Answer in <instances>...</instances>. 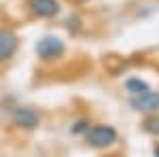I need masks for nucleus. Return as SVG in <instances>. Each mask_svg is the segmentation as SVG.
I'll list each match as a JSON object with an SVG mask.
<instances>
[{"label":"nucleus","instance_id":"nucleus-2","mask_svg":"<svg viewBox=\"0 0 159 157\" xmlns=\"http://www.w3.org/2000/svg\"><path fill=\"white\" fill-rule=\"evenodd\" d=\"M34 51H36V58L40 62H55V60H60V58H64L66 43L60 36H55V34H47V36L36 40Z\"/></svg>","mask_w":159,"mask_h":157},{"label":"nucleus","instance_id":"nucleus-9","mask_svg":"<svg viewBox=\"0 0 159 157\" xmlns=\"http://www.w3.org/2000/svg\"><path fill=\"white\" fill-rule=\"evenodd\" d=\"M89 125H91V123H89L87 119H76L72 125H70V134H74V136H83Z\"/></svg>","mask_w":159,"mask_h":157},{"label":"nucleus","instance_id":"nucleus-5","mask_svg":"<svg viewBox=\"0 0 159 157\" xmlns=\"http://www.w3.org/2000/svg\"><path fill=\"white\" fill-rule=\"evenodd\" d=\"M129 106L136 113H157L159 110V91H153L148 89L144 94H136V96H129Z\"/></svg>","mask_w":159,"mask_h":157},{"label":"nucleus","instance_id":"nucleus-7","mask_svg":"<svg viewBox=\"0 0 159 157\" xmlns=\"http://www.w3.org/2000/svg\"><path fill=\"white\" fill-rule=\"evenodd\" d=\"M151 89V85L147 81H142V79H138V76H132V79H127L125 81V91L129 94V96H136V94H144Z\"/></svg>","mask_w":159,"mask_h":157},{"label":"nucleus","instance_id":"nucleus-10","mask_svg":"<svg viewBox=\"0 0 159 157\" xmlns=\"http://www.w3.org/2000/svg\"><path fill=\"white\" fill-rule=\"evenodd\" d=\"M153 155H155V157H159V142L155 145V149H153Z\"/></svg>","mask_w":159,"mask_h":157},{"label":"nucleus","instance_id":"nucleus-8","mask_svg":"<svg viewBox=\"0 0 159 157\" xmlns=\"http://www.w3.org/2000/svg\"><path fill=\"white\" fill-rule=\"evenodd\" d=\"M142 130L151 136H159V115L157 113H151L147 119L142 121Z\"/></svg>","mask_w":159,"mask_h":157},{"label":"nucleus","instance_id":"nucleus-4","mask_svg":"<svg viewBox=\"0 0 159 157\" xmlns=\"http://www.w3.org/2000/svg\"><path fill=\"white\" fill-rule=\"evenodd\" d=\"M25 9L32 17H38V19L57 17L61 11L60 0H25Z\"/></svg>","mask_w":159,"mask_h":157},{"label":"nucleus","instance_id":"nucleus-3","mask_svg":"<svg viewBox=\"0 0 159 157\" xmlns=\"http://www.w3.org/2000/svg\"><path fill=\"white\" fill-rule=\"evenodd\" d=\"M11 121L15 127L25 130V132H32L40 125V115L32 106H15L11 113Z\"/></svg>","mask_w":159,"mask_h":157},{"label":"nucleus","instance_id":"nucleus-1","mask_svg":"<svg viewBox=\"0 0 159 157\" xmlns=\"http://www.w3.org/2000/svg\"><path fill=\"white\" fill-rule=\"evenodd\" d=\"M83 138H85L87 145L93 146V149H108L117 142L119 132L108 123H91L87 127V132L83 134Z\"/></svg>","mask_w":159,"mask_h":157},{"label":"nucleus","instance_id":"nucleus-6","mask_svg":"<svg viewBox=\"0 0 159 157\" xmlns=\"http://www.w3.org/2000/svg\"><path fill=\"white\" fill-rule=\"evenodd\" d=\"M19 49V36L11 28H0V64L9 62Z\"/></svg>","mask_w":159,"mask_h":157},{"label":"nucleus","instance_id":"nucleus-11","mask_svg":"<svg viewBox=\"0 0 159 157\" xmlns=\"http://www.w3.org/2000/svg\"><path fill=\"white\" fill-rule=\"evenodd\" d=\"M74 2H89V0H74Z\"/></svg>","mask_w":159,"mask_h":157}]
</instances>
